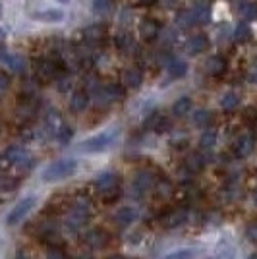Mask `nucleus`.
Masks as SVG:
<instances>
[{
    "label": "nucleus",
    "mask_w": 257,
    "mask_h": 259,
    "mask_svg": "<svg viewBox=\"0 0 257 259\" xmlns=\"http://www.w3.org/2000/svg\"><path fill=\"white\" fill-rule=\"evenodd\" d=\"M77 168L75 161L72 159H62V161L53 162L47 170L43 172V180L45 182H58V180H64L68 176H72Z\"/></svg>",
    "instance_id": "f257e3e1"
},
{
    "label": "nucleus",
    "mask_w": 257,
    "mask_h": 259,
    "mask_svg": "<svg viewBox=\"0 0 257 259\" xmlns=\"http://www.w3.org/2000/svg\"><path fill=\"white\" fill-rule=\"evenodd\" d=\"M124 97V89L118 83H108V85H101L93 91V99L99 107H108L112 103H116Z\"/></svg>",
    "instance_id": "f03ea898"
},
{
    "label": "nucleus",
    "mask_w": 257,
    "mask_h": 259,
    "mask_svg": "<svg viewBox=\"0 0 257 259\" xmlns=\"http://www.w3.org/2000/svg\"><path fill=\"white\" fill-rule=\"evenodd\" d=\"M205 22H209V8L205 4H195L178 18L180 27H195V25H203Z\"/></svg>",
    "instance_id": "7ed1b4c3"
},
{
    "label": "nucleus",
    "mask_w": 257,
    "mask_h": 259,
    "mask_svg": "<svg viewBox=\"0 0 257 259\" xmlns=\"http://www.w3.org/2000/svg\"><path fill=\"white\" fill-rule=\"evenodd\" d=\"M60 60H53V58H43V60H39L37 66H35V72H37V76L45 79V81H51L54 77L60 74V68L62 64H58Z\"/></svg>",
    "instance_id": "20e7f679"
},
{
    "label": "nucleus",
    "mask_w": 257,
    "mask_h": 259,
    "mask_svg": "<svg viewBox=\"0 0 257 259\" xmlns=\"http://www.w3.org/2000/svg\"><path fill=\"white\" fill-rule=\"evenodd\" d=\"M112 140H114L112 134H101V136H95V138H91V140L83 141V143L79 145V151H83V153L105 151L108 145L112 143Z\"/></svg>",
    "instance_id": "39448f33"
},
{
    "label": "nucleus",
    "mask_w": 257,
    "mask_h": 259,
    "mask_svg": "<svg viewBox=\"0 0 257 259\" xmlns=\"http://www.w3.org/2000/svg\"><path fill=\"white\" fill-rule=\"evenodd\" d=\"M232 149H234V155L238 159H246L255 149V138L251 134H242V136L236 138Z\"/></svg>",
    "instance_id": "423d86ee"
},
{
    "label": "nucleus",
    "mask_w": 257,
    "mask_h": 259,
    "mask_svg": "<svg viewBox=\"0 0 257 259\" xmlns=\"http://www.w3.org/2000/svg\"><path fill=\"white\" fill-rule=\"evenodd\" d=\"M35 205V199L33 197H25V199H22L18 205L14 207L10 211V215L6 217V223L10 225V227H14V225H18L20 221H22L23 217L27 215L29 211H31V207Z\"/></svg>",
    "instance_id": "0eeeda50"
},
{
    "label": "nucleus",
    "mask_w": 257,
    "mask_h": 259,
    "mask_svg": "<svg viewBox=\"0 0 257 259\" xmlns=\"http://www.w3.org/2000/svg\"><path fill=\"white\" fill-rule=\"evenodd\" d=\"M207 47H209V39L205 37L203 33H193L192 37H188V39H186V43H184L186 53L192 54V56L201 54L203 51H207Z\"/></svg>",
    "instance_id": "6e6552de"
},
{
    "label": "nucleus",
    "mask_w": 257,
    "mask_h": 259,
    "mask_svg": "<svg viewBox=\"0 0 257 259\" xmlns=\"http://www.w3.org/2000/svg\"><path fill=\"white\" fill-rule=\"evenodd\" d=\"M66 14L62 10H58V8H45V10H37L33 14V20H37V22L41 23H60L64 22Z\"/></svg>",
    "instance_id": "1a4fd4ad"
},
{
    "label": "nucleus",
    "mask_w": 257,
    "mask_h": 259,
    "mask_svg": "<svg viewBox=\"0 0 257 259\" xmlns=\"http://www.w3.org/2000/svg\"><path fill=\"white\" fill-rule=\"evenodd\" d=\"M85 246H89L91 249H101L108 244V234L101 228H93L91 232H87L85 238H83Z\"/></svg>",
    "instance_id": "9d476101"
},
{
    "label": "nucleus",
    "mask_w": 257,
    "mask_h": 259,
    "mask_svg": "<svg viewBox=\"0 0 257 259\" xmlns=\"http://www.w3.org/2000/svg\"><path fill=\"white\" fill-rule=\"evenodd\" d=\"M184 223H188V209L180 207V209H174L170 213H166L162 219V225L166 228H178L182 227Z\"/></svg>",
    "instance_id": "9b49d317"
},
{
    "label": "nucleus",
    "mask_w": 257,
    "mask_h": 259,
    "mask_svg": "<svg viewBox=\"0 0 257 259\" xmlns=\"http://www.w3.org/2000/svg\"><path fill=\"white\" fill-rule=\"evenodd\" d=\"M97 190L101 192V195L107 194V192H110V190H116V188H120V180H118V176L114 172H103L99 178H97Z\"/></svg>",
    "instance_id": "f8f14e48"
},
{
    "label": "nucleus",
    "mask_w": 257,
    "mask_h": 259,
    "mask_svg": "<svg viewBox=\"0 0 257 259\" xmlns=\"http://www.w3.org/2000/svg\"><path fill=\"white\" fill-rule=\"evenodd\" d=\"M155 186V178L151 176V172H140L136 174V180H134V190L138 195H145L151 188Z\"/></svg>",
    "instance_id": "ddd939ff"
},
{
    "label": "nucleus",
    "mask_w": 257,
    "mask_h": 259,
    "mask_svg": "<svg viewBox=\"0 0 257 259\" xmlns=\"http://www.w3.org/2000/svg\"><path fill=\"white\" fill-rule=\"evenodd\" d=\"M138 33H140V37L143 41L151 43V41L159 35V23L153 22V20H141L140 27H138Z\"/></svg>",
    "instance_id": "4468645a"
},
{
    "label": "nucleus",
    "mask_w": 257,
    "mask_h": 259,
    "mask_svg": "<svg viewBox=\"0 0 257 259\" xmlns=\"http://www.w3.org/2000/svg\"><path fill=\"white\" fill-rule=\"evenodd\" d=\"M141 81H143V74H141V70L138 66H132L128 70H124V74H122V83L130 89H136V87L141 85Z\"/></svg>",
    "instance_id": "2eb2a0df"
},
{
    "label": "nucleus",
    "mask_w": 257,
    "mask_h": 259,
    "mask_svg": "<svg viewBox=\"0 0 257 259\" xmlns=\"http://www.w3.org/2000/svg\"><path fill=\"white\" fill-rule=\"evenodd\" d=\"M205 70H207V74H209V76H213V77L223 76V74L226 72V60L223 58V56L215 54V56H211V58L207 60Z\"/></svg>",
    "instance_id": "dca6fc26"
},
{
    "label": "nucleus",
    "mask_w": 257,
    "mask_h": 259,
    "mask_svg": "<svg viewBox=\"0 0 257 259\" xmlns=\"http://www.w3.org/2000/svg\"><path fill=\"white\" fill-rule=\"evenodd\" d=\"M203 166H205V159L201 153H190V155L184 159V168H186L188 172H192V174L201 172Z\"/></svg>",
    "instance_id": "f3484780"
},
{
    "label": "nucleus",
    "mask_w": 257,
    "mask_h": 259,
    "mask_svg": "<svg viewBox=\"0 0 257 259\" xmlns=\"http://www.w3.org/2000/svg\"><path fill=\"white\" fill-rule=\"evenodd\" d=\"M166 72H168V76L172 79H180V77L186 76V72H188V64L180 60V58H172L170 62L166 64Z\"/></svg>",
    "instance_id": "a211bd4d"
},
{
    "label": "nucleus",
    "mask_w": 257,
    "mask_h": 259,
    "mask_svg": "<svg viewBox=\"0 0 257 259\" xmlns=\"http://www.w3.org/2000/svg\"><path fill=\"white\" fill-rule=\"evenodd\" d=\"M240 103H242V99H240V93H236V91H226L225 95L221 97V108L226 110V112L236 110L240 107Z\"/></svg>",
    "instance_id": "6ab92c4d"
},
{
    "label": "nucleus",
    "mask_w": 257,
    "mask_h": 259,
    "mask_svg": "<svg viewBox=\"0 0 257 259\" xmlns=\"http://www.w3.org/2000/svg\"><path fill=\"white\" fill-rule=\"evenodd\" d=\"M134 221H136V213H134L132 207H122V209H118L116 215H114V223L122 228L130 227Z\"/></svg>",
    "instance_id": "aec40b11"
},
{
    "label": "nucleus",
    "mask_w": 257,
    "mask_h": 259,
    "mask_svg": "<svg viewBox=\"0 0 257 259\" xmlns=\"http://www.w3.org/2000/svg\"><path fill=\"white\" fill-rule=\"evenodd\" d=\"M238 14L244 18V20H257V4L255 2H251V0H242V2H238Z\"/></svg>",
    "instance_id": "412c9836"
},
{
    "label": "nucleus",
    "mask_w": 257,
    "mask_h": 259,
    "mask_svg": "<svg viewBox=\"0 0 257 259\" xmlns=\"http://www.w3.org/2000/svg\"><path fill=\"white\" fill-rule=\"evenodd\" d=\"M87 105H89V93L87 91H74V95L70 99V108L74 112H81L87 108Z\"/></svg>",
    "instance_id": "4be33fe9"
},
{
    "label": "nucleus",
    "mask_w": 257,
    "mask_h": 259,
    "mask_svg": "<svg viewBox=\"0 0 257 259\" xmlns=\"http://www.w3.org/2000/svg\"><path fill=\"white\" fill-rule=\"evenodd\" d=\"M193 124L197 126V128H211V124H213V114H211V110H207V108H199L195 114H193Z\"/></svg>",
    "instance_id": "5701e85b"
},
{
    "label": "nucleus",
    "mask_w": 257,
    "mask_h": 259,
    "mask_svg": "<svg viewBox=\"0 0 257 259\" xmlns=\"http://www.w3.org/2000/svg\"><path fill=\"white\" fill-rule=\"evenodd\" d=\"M232 39H234L236 43H247L249 39H251V29H249V25L246 22L238 23L234 27V31H232Z\"/></svg>",
    "instance_id": "b1692460"
},
{
    "label": "nucleus",
    "mask_w": 257,
    "mask_h": 259,
    "mask_svg": "<svg viewBox=\"0 0 257 259\" xmlns=\"http://www.w3.org/2000/svg\"><path fill=\"white\" fill-rule=\"evenodd\" d=\"M83 37H85L87 43H99V41H103V37H105V31H103V27L101 25H91V27H87L85 31H83Z\"/></svg>",
    "instance_id": "393cba45"
},
{
    "label": "nucleus",
    "mask_w": 257,
    "mask_h": 259,
    "mask_svg": "<svg viewBox=\"0 0 257 259\" xmlns=\"http://www.w3.org/2000/svg\"><path fill=\"white\" fill-rule=\"evenodd\" d=\"M215 143H217V132L213 128H205V132L201 134V138H199V147L201 149H211Z\"/></svg>",
    "instance_id": "a878e982"
},
{
    "label": "nucleus",
    "mask_w": 257,
    "mask_h": 259,
    "mask_svg": "<svg viewBox=\"0 0 257 259\" xmlns=\"http://www.w3.org/2000/svg\"><path fill=\"white\" fill-rule=\"evenodd\" d=\"M190 108H192V99L182 97V99H178V101L174 103L172 112H174L176 116H184V114H188V112H190Z\"/></svg>",
    "instance_id": "bb28decb"
},
{
    "label": "nucleus",
    "mask_w": 257,
    "mask_h": 259,
    "mask_svg": "<svg viewBox=\"0 0 257 259\" xmlns=\"http://www.w3.org/2000/svg\"><path fill=\"white\" fill-rule=\"evenodd\" d=\"M6 159H8V162H12V164H22L23 161H27V157H25V153H23L22 147H10V149L6 151Z\"/></svg>",
    "instance_id": "cd10ccee"
},
{
    "label": "nucleus",
    "mask_w": 257,
    "mask_h": 259,
    "mask_svg": "<svg viewBox=\"0 0 257 259\" xmlns=\"http://www.w3.org/2000/svg\"><path fill=\"white\" fill-rule=\"evenodd\" d=\"M114 43H116V47L120 49V51H128L130 47L134 45V39H132L126 31H122V33H118L116 37H114Z\"/></svg>",
    "instance_id": "c85d7f7f"
},
{
    "label": "nucleus",
    "mask_w": 257,
    "mask_h": 259,
    "mask_svg": "<svg viewBox=\"0 0 257 259\" xmlns=\"http://www.w3.org/2000/svg\"><path fill=\"white\" fill-rule=\"evenodd\" d=\"M193 257H195L193 249H178V251H172V253H168L164 259H193Z\"/></svg>",
    "instance_id": "c756f323"
},
{
    "label": "nucleus",
    "mask_w": 257,
    "mask_h": 259,
    "mask_svg": "<svg viewBox=\"0 0 257 259\" xmlns=\"http://www.w3.org/2000/svg\"><path fill=\"white\" fill-rule=\"evenodd\" d=\"M56 138H58L60 143H68L70 138H72V130L68 128V126H60V128H58V134H56Z\"/></svg>",
    "instance_id": "7c9ffc66"
},
{
    "label": "nucleus",
    "mask_w": 257,
    "mask_h": 259,
    "mask_svg": "<svg viewBox=\"0 0 257 259\" xmlns=\"http://www.w3.org/2000/svg\"><path fill=\"white\" fill-rule=\"evenodd\" d=\"M246 236L249 242H253V244H257V221H253V223H249L246 227Z\"/></svg>",
    "instance_id": "2f4dec72"
},
{
    "label": "nucleus",
    "mask_w": 257,
    "mask_h": 259,
    "mask_svg": "<svg viewBox=\"0 0 257 259\" xmlns=\"http://www.w3.org/2000/svg\"><path fill=\"white\" fill-rule=\"evenodd\" d=\"M120 188H116V190H110V192H107V194H103V199H105V203H114L118 197H120Z\"/></svg>",
    "instance_id": "473e14b6"
},
{
    "label": "nucleus",
    "mask_w": 257,
    "mask_h": 259,
    "mask_svg": "<svg viewBox=\"0 0 257 259\" xmlns=\"http://www.w3.org/2000/svg\"><path fill=\"white\" fill-rule=\"evenodd\" d=\"M8 89H10V77H8V74L0 72V95H4Z\"/></svg>",
    "instance_id": "72a5a7b5"
},
{
    "label": "nucleus",
    "mask_w": 257,
    "mask_h": 259,
    "mask_svg": "<svg viewBox=\"0 0 257 259\" xmlns=\"http://www.w3.org/2000/svg\"><path fill=\"white\" fill-rule=\"evenodd\" d=\"M47 259H66V253L58 248H51V251L47 253Z\"/></svg>",
    "instance_id": "f704fd0d"
},
{
    "label": "nucleus",
    "mask_w": 257,
    "mask_h": 259,
    "mask_svg": "<svg viewBox=\"0 0 257 259\" xmlns=\"http://www.w3.org/2000/svg\"><path fill=\"white\" fill-rule=\"evenodd\" d=\"M157 0H140V4L141 6H151V4H155Z\"/></svg>",
    "instance_id": "c9c22d12"
},
{
    "label": "nucleus",
    "mask_w": 257,
    "mask_h": 259,
    "mask_svg": "<svg viewBox=\"0 0 257 259\" xmlns=\"http://www.w3.org/2000/svg\"><path fill=\"white\" fill-rule=\"evenodd\" d=\"M249 81H253V83H257V70H253V72L249 74Z\"/></svg>",
    "instance_id": "e433bc0d"
},
{
    "label": "nucleus",
    "mask_w": 257,
    "mask_h": 259,
    "mask_svg": "<svg viewBox=\"0 0 257 259\" xmlns=\"http://www.w3.org/2000/svg\"><path fill=\"white\" fill-rule=\"evenodd\" d=\"M14 259H29V257H27V255H25L23 251H20V253H18V255H16Z\"/></svg>",
    "instance_id": "4c0bfd02"
},
{
    "label": "nucleus",
    "mask_w": 257,
    "mask_h": 259,
    "mask_svg": "<svg viewBox=\"0 0 257 259\" xmlns=\"http://www.w3.org/2000/svg\"><path fill=\"white\" fill-rule=\"evenodd\" d=\"M110 259H128V257H122V255H114V257H110Z\"/></svg>",
    "instance_id": "58836bf2"
},
{
    "label": "nucleus",
    "mask_w": 257,
    "mask_h": 259,
    "mask_svg": "<svg viewBox=\"0 0 257 259\" xmlns=\"http://www.w3.org/2000/svg\"><path fill=\"white\" fill-rule=\"evenodd\" d=\"M249 259H257V253H251V255H249Z\"/></svg>",
    "instance_id": "ea45409f"
},
{
    "label": "nucleus",
    "mask_w": 257,
    "mask_h": 259,
    "mask_svg": "<svg viewBox=\"0 0 257 259\" xmlns=\"http://www.w3.org/2000/svg\"><path fill=\"white\" fill-rule=\"evenodd\" d=\"M253 199H255V203H257V192H255V195H253Z\"/></svg>",
    "instance_id": "a19ab883"
},
{
    "label": "nucleus",
    "mask_w": 257,
    "mask_h": 259,
    "mask_svg": "<svg viewBox=\"0 0 257 259\" xmlns=\"http://www.w3.org/2000/svg\"><path fill=\"white\" fill-rule=\"evenodd\" d=\"M58 2H68V0H58Z\"/></svg>",
    "instance_id": "79ce46f5"
}]
</instances>
